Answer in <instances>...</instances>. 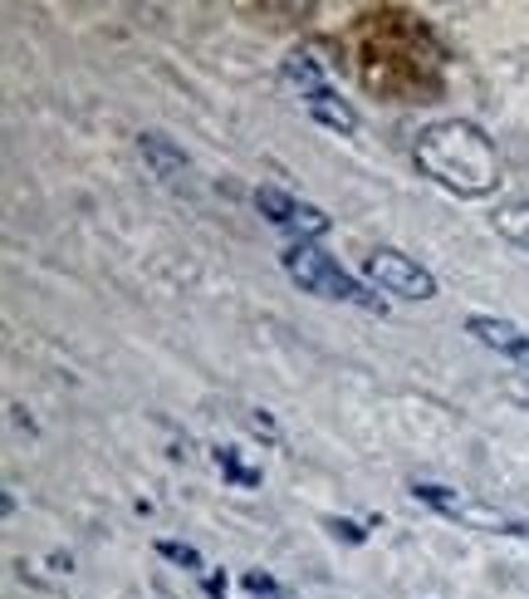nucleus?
<instances>
[{
    "label": "nucleus",
    "mask_w": 529,
    "mask_h": 599,
    "mask_svg": "<svg viewBox=\"0 0 529 599\" xmlns=\"http://www.w3.org/2000/svg\"><path fill=\"white\" fill-rule=\"evenodd\" d=\"M324 525H329V531L338 535V541H348V545H363V525H358V521H338V517H329Z\"/></svg>",
    "instance_id": "14"
},
{
    "label": "nucleus",
    "mask_w": 529,
    "mask_h": 599,
    "mask_svg": "<svg viewBox=\"0 0 529 599\" xmlns=\"http://www.w3.org/2000/svg\"><path fill=\"white\" fill-rule=\"evenodd\" d=\"M137 153L153 167V177H177L187 167V153L177 148V143H167V133H143V138H137Z\"/></svg>",
    "instance_id": "6"
},
{
    "label": "nucleus",
    "mask_w": 529,
    "mask_h": 599,
    "mask_svg": "<svg viewBox=\"0 0 529 599\" xmlns=\"http://www.w3.org/2000/svg\"><path fill=\"white\" fill-rule=\"evenodd\" d=\"M363 270L373 276L378 290H387V296H402V300H431L437 296V276L393 246H378L373 256L363 260Z\"/></svg>",
    "instance_id": "4"
},
{
    "label": "nucleus",
    "mask_w": 529,
    "mask_h": 599,
    "mask_svg": "<svg viewBox=\"0 0 529 599\" xmlns=\"http://www.w3.org/2000/svg\"><path fill=\"white\" fill-rule=\"evenodd\" d=\"M256 207H260L264 217H270L274 226H290L294 212H300V202H294L290 192H280V187H260V192H256Z\"/></svg>",
    "instance_id": "11"
},
{
    "label": "nucleus",
    "mask_w": 529,
    "mask_h": 599,
    "mask_svg": "<svg viewBox=\"0 0 529 599\" xmlns=\"http://www.w3.org/2000/svg\"><path fill=\"white\" fill-rule=\"evenodd\" d=\"M157 555L172 561V565H187V570H201V555L192 551V545H182V541H157Z\"/></svg>",
    "instance_id": "13"
},
{
    "label": "nucleus",
    "mask_w": 529,
    "mask_h": 599,
    "mask_svg": "<svg viewBox=\"0 0 529 599\" xmlns=\"http://www.w3.org/2000/svg\"><path fill=\"white\" fill-rule=\"evenodd\" d=\"M412 163L437 187L465 197V202L491 197L495 187H500V153L485 138L481 123H471V119L427 123V129L417 133V143H412Z\"/></svg>",
    "instance_id": "1"
},
{
    "label": "nucleus",
    "mask_w": 529,
    "mask_h": 599,
    "mask_svg": "<svg viewBox=\"0 0 529 599\" xmlns=\"http://www.w3.org/2000/svg\"><path fill=\"white\" fill-rule=\"evenodd\" d=\"M465 334H475L485 350L505 354V359L520 364V369L529 374V334L520 330V324L500 320V314H471V320H465Z\"/></svg>",
    "instance_id": "5"
},
{
    "label": "nucleus",
    "mask_w": 529,
    "mask_h": 599,
    "mask_svg": "<svg viewBox=\"0 0 529 599\" xmlns=\"http://www.w3.org/2000/svg\"><path fill=\"white\" fill-rule=\"evenodd\" d=\"M250 428H256L260 437H280V428H274V418H270V413H250Z\"/></svg>",
    "instance_id": "16"
},
{
    "label": "nucleus",
    "mask_w": 529,
    "mask_h": 599,
    "mask_svg": "<svg viewBox=\"0 0 529 599\" xmlns=\"http://www.w3.org/2000/svg\"><path fill=\"white\" fill-rule=\"evenodd\" d=\"M211 457H216V472L226 481H236V487H260V467H246L236 447H216Z\"/></svg>",
    "instance_id": "10"
},
{
    "label": "nucleus",
    "mask_w": 529,
    "mask_h": 599,
    "mask_svg": "<svg viewBox=\"0 0 529 599\" xmlns=\"http://www.w3.org/2000/svg\"><path fill=\"white\" fill-rule=\"evenodd\" d=\"M309 113H314V123H324V129H334V133H353V129H358L353 103H344L334 89L314 93V99H309Z\"/></svg>",
    "instance_id": "7"
},
{
    "label": "nucleus",
    "mask_w": 529,
    "mask_h": 599,
    "mask_svg": "<svg viewBox=\"0 0 529 599\" xmlns=\"http://www.w3.org/2000/svg\"><path fill=\"white\" fill-rule=\"evenodd\" d=\"M280 266H284V276L294 280L300 290H309V296H319V300H344V304H363V310H373V314H383L387 304L373 296V290H363L353 276H348L344 266L329 256V251H319L314 241H294V246H284V256H280Z\"/></svg>",
    "instance_id": "2"
},
{
    "label": "nucleus",
    "mask_w": 529,
    "mask_h": 599,
    "mask_svg": "<svg viewBox=\"0 0 529 599\" xmlns=\"http://www.w3.org/2000/svg\"><path fill=\"white\" fill-rule=\"evenodd\" d=\"M206 595L211 599H226V575H206Z\"/></svg>",
    "instance_id": "17"
},
{
    "label": "nucleus",
    "mask_w": 529,
    "mask_h": 599,
    "mask_svg": "<svg viewBox=\"0 0 529 599\" xmlns=\"http://www.w3.org/2000/svg\"><path fill=\"white\" fill-rule=\"evenodd\" d=\"M270 599H280V595H270Z\"/></svg>",
    "instance_id": "18"
},
{
    "label": "nucleus",
    "mask_w": 529,
    "mask_h": 599,
    "mask_svg": "<svg viewBox=\"0 0 529 599\" xmlns=\"http://www.w3.org/2000/svg\"><path fill=\"white\" fill-rule=\"evenodd\" d=\"M412 497H417L421 507L441 511V517L471 525V531H495V535H520V541H529V521L510 517V511L491 507V501H481V497H465V491L437 487V481H412Z\"/></svg>",
    "instance_id": "3"
},
{
    "label": "nucleus",
    "mask_w": 529,
    "mask_h": 599,
    "mask_svg": "<svg viewBox=\"0 0 529 599\" xmlns=\"http://www.w3.org/2000/svg\"><path fill=\"white\" fill-rule=\"evenodd\" d=\"M246 590L256 595V599H270L274 595V580H270V575H260V570H250L246 575Z\"/></svg>",
    "instance_id": "15"
},
{
    "label": "nucleus",
    "mask_w": 529,
    "mask_h": 599,
    "mask_svg": "<svg viewBox=\"0 0 529 599\" xmlns=\"http://www.w3.org/2000/svg\"><path fill=\"white\" fill-rule=\"evenodd\" d=\"M495 231H500L505 241H515V246L529 251V202H505V207H495Z\"/></svg>",
    "instance_id": "9"
},
{
    "label": "nucleus",
    "mask_w": 529,
    "mask_h": 599,
    "mask_svg": "<svg viewBox=\"0 0 529 599\" xmlns=\"http://www.w3.org/2000/svg\"><path fill=\"white\" fill-rule=\"evenodd\" d=\"M280 75H284V84H290V89H300L304 99H314V93H324V89H329V84H324V69L314 65V59L304 55V49H294V55L284 59V69H280Z\"/></svg>",
    "instance_id": "8"
},
{
    "label": "nucleus",
    "mask_w": 529,
    "mask_h": 599,
    "mask_svg": "<svg viewBox=\"0 0 529 599\" xmlns=\"http://www.w3.org/2000/svg\"><path fill=\"white\" fill-rule=\"evenodd\" d=\"M290 231H300V241H309V236H324V231H329V217H324L319 207H304V202H300V212H294Z\"/></svg>",
    "instance_id": "12"
}]
</instances>
